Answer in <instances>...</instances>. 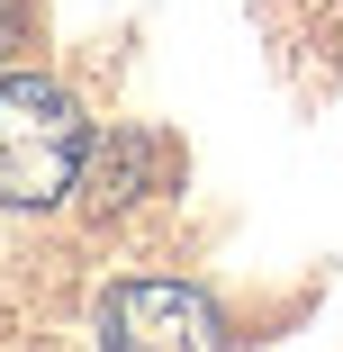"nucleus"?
Instances as JSON below:
<instances>
[{
	"label": "nucleus",
	"mask_w": 343,
	"mask_h": 352,
	"mask_svg": "<svg viewBox=\"0 0 343 352\" xmlns=\"http://www.w3.org/2000/svg\"><path fill=\"white\" fill-rule=\"evenodd\" d=\"M91 163L82 100L45 73H0V208H63Z\"/></svg>",
	"instance_id": "1"
},
{
	"label": "nucleus",
	"mask_w": 343,
	"mask_h": 352,
	"mask_svg": "<svg viewBox=\"0 0 343 352\" xmlns=\"http://www.w3.org/2000/svg\"><path fill=\"white\" fill-rule=\"evenodd\" d=\"M100 352H226V316L190 280H118L100 298Z\"/></svg>",
	"instance_id": "2"
},
{
	"label": "nucleus",
	"mask_w": 343,
	"mask_h": 352,
	"mask_svg": "<svg viewBox=\"0 0 343 352\" xmlns=\"http://www.w3.org/2000/svg\"><path fill=\"white\" fill-rule=\"evenodd\" d=\"M172 154L154 145V135H109V145L82 163V181H91V208H126V199H145V172H163Z\"/></svg>",
	"instance_id": "3"
},
{
	"label": "nucleus",
	"mask_w": 343,
	"mask_h": 352,
	"mask_svg": "<svg viewBox=\"0 0 343 352\" xmlns=\"http://www.w3.org/2000/svg\"><path fill=\"white\" fill-rule=\"evenodd\" d=\"M0 54H10V0H0Z\"/></svg>",
	"instance_id": "4"
}]
</instances>
